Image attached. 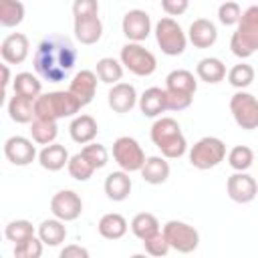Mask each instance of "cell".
<instances>
[{
    "label": "cell",
    "mask_w": 258,
    "mask_h": 258,
    "mask_svg": "<svg viewBox=\"0 0 258 258\" xmlns=\"http://www.w3.org/2000/svg\"><path fill=\"white\" fill-rule=\"evenodd\" d=\"M77 64V48L69 36L48 34L34 50V71L48 83L64 81Z\"/></svg>",
    "instance_id": "obj_1"
},
{
    "label": "cell",
    "mask_w": 258,
    "mask_h": 258,
    "mask_svg": "<svg viewBox=\"0 0 258 258\" xmlns=\"http://www.w3.org/2000/svg\"><path fill=\"white\" fill-rule=\"evenodd\" d=\"M149 135H151L153 145H155V147L161 151V155L167 157V159H177V157H181V155L185 153V149H187V141H185V137H183V133H181V127H179V123H177L175 119H171V117H161V119H157V121L151 125Z\"/></svg>",
    "instance_id": "obj_2"
},
{
    "label": "cell",
    "mask_w": 258,
    "mask_h": 258,
    "mask_svg": "<svg viewBox=\"0 0 258 258\" xmlns=\"http://www.w3.org/2000/svg\"><path fill=\"white\" fill-rule=\"evenodd\" d=\"M230 48L238 58H248L258 50V6H250L242 12L230 38Z\"/></svg>",
    "instance_id": "obj_3"
},
{
    "label": "cell",
    "mask_w": 258,
    "mask_h": 258,
    "mask_svg": "<svg viewBox=\"0 0 258 258\" xmlns=\"http://www.w3.org/2000/svg\"><path fill=\"white\" fill-rule=\"evenodd\" d=\"M81 101L71 93V91H52V93H44L36 99L34 103V111L36 117L42 119H50V121H58L64 117H73L81 111Z\"/></svg>",
    "instance_id": "obj_4"
},
{
    "label": "cell",
    "mask_w": 258,
    "mask_h": 258,
    "mask_svg": "<svg viewBox=\"0 0 258 258\" xmlns=\"http://www.w3.org/2000/svg\"><path fill=\"white\" fill-rule=\"evenodd\" d=\"M226 157V143L220 137H202L189 149V163L196 169H212Z\"/></svg>",
    "instance_id": "obj_5"
},
{
    "label": "cell",
    "mask_w": 258,
    "mask_h": 258,
    "mask_svg": "<svg viewBox=\"0 0 258 258\" xmlns=\"http://www.w3.org/2000/svg\"><path fill=\"white\" fill-rule=\"evenodd\" d=\"M155 40H157V44H159L163 54L177 56V54H181L185 50L187 34L183 32V28L171 16H163L155 24Z\"/></svg>",
    "instance_id": "obj_6"
},
{
    "label": "cell",
    "mask_w": 258,
    "mask_h": 258,
    "mask_svg": "<svg viewBox=\"0 0 258 258\" xmlns=\"http://www.w3.org/2000/svg\"><path fill=\"white\" fill-rule=\"evenodd\" d=\"M121 62L129 73L137 77H149L157 69L155 54L145 46H141V42H127L121 48Z\"/></svg>",
    "instance_id": "obj_7"
},
{
    "label": "cell",
    "mask_w": 258,
    "mask_h": 258,
    "mask_svg": "<svg viewBox=\"0 0 258 258\" xmlns=\"http://www.w3.org/2000/svg\"><path fill=\"white\" fill-rule=\"evenodd\" d=\"M113 159L121 169L131 173V171H141L145 163V153L137 139L123 135V137H117L113 143Z\"/></svg>",
    "instance_id": "obj_8"
},
{
    "label": "cell",
    "mask_w": 258,
    "mask_h": 258,
    "mask_svg": "<svg viewBox=\"0 0 258 258\" xmlns=\"http://www.w3.org/2000/svg\"><path fill=\"white\" fill-rule=\"evenodd\" d=\"M163 236L167 238L171 250H177L181 254H189L200 246V234L194 226L179 222V220H169L163 226Z\"/></svg>",
    "instance_id": "obj_9"
},
{
    "label": "cell",
    "mask_w": 258,
    "mask_h": 258,
    "mask_svg": "<svg viewBox=\"0 0 258 258\" xmlns=\"http://www.w3.org/2000/svg\"><path fill=\"white\" fill-rule=\"evenodd\" d=\"M230 111L238 127L252 131L258 129V99L252 93L238 91L230 99Z\"/></svg>",
    "instance_id": "obj_10"
},
{
    "label": "cell",
    "mask_w": 258,
    "mask_h": 258,
    "mask_svg": "<svg viewBox=\"0 0 258 258\" xmlns=\"http://www.w3.org/2000/svg\"><path fill=\"white\" fill-rule=\"evenodd\" d=\"M50 212L54 218L62 222H73L83 212V202L77 191L73 189H60L50 198Z\"/></svg>",
    "instance_id": "obj_11"
},
{
    "label": "cell",
    "mask_w": 258,
    "mask_h": 258,
    "mask_svg": "<svg viewBox=\"0 0 258 258\" xmlns=\"http://www.w3.org/2000/svg\"><path fill=\"white\" fill-rule=\"evenodd\" d=\"M4 155L12 165H18V167L30 165L38 157L32 141L22 135H12L4 141Z\"/></svg>",
    "instance_id": "obj_12"
},
{
    "label": "cell",
    "mask_w": 258,
    "mask_h": 258,
    "mask_svg": "<svg viewBox=\"0 0 258 258\" xmlns=\"http://www.w3.org/2000/svg\"><path fill=\"white\" fill-rule=\"evenodd\" d=\"M226 191L236 204H250L258 194V183L246 171H236L226 181Z\"/></svg>",
    "instance_id": "obj_13"
},
{
    "label": "cell",
    "mask_w": 258,
    "mask_h": 258,
    "mask_svg": "<svg viewBox=\"0 0 258 258\" xmlns=\"http://www.w3.org/2000/svg\"><path fill=\"white\" fill-rule=\"evenodd\" d=\"M121 28H123V34L129 38V42H141L151 32V18L145 10L135 8L123 16Z\"/></svg>",
    "instance_id": "obj_14"
},
{
    "label": "cell",
    "mask_w": 258,
    "mask_h": 258,
    "mask_svg": "<svg viewBox=\"0 0 258 258\" xmlns=\"http://www.w3.org/2000/svg\"><path fill=\"white\" fill-rule=\"evenodd\" d=\"M28 50H30V42H28L26 34H22V32H12V34L4 36V40L0 44L2 60L8 62V64L24 62L26 56H28Z\"/></svg>",
    "instance_id": "obj_15"
},
{
    "label": "cell",
    "mask_w": 258,
    "mask_h": 258,
    "mask_svg": "<svg viewBox=\"0 0 258 258\" xmlns=\"http://www.w3.org/2000/svg\"><path fill=\"white\" fill-rule=\"evenodd\" d=\"M137 91L133 85L129 83H115L107 95V101H109V107L115 111V113H129L135 105H137Z\"/></svg>",
    "instance_id": "obj_16"
},
{
    "label": "cell",
    "mask_w": 258,
    "mask_h": 258,
    "mask_svg": "<svg viewBox=\"0 0 258 258\" xmlns=\"http://www.w3.org/2000/svg\"><path fill=\"white\" fill-rule=\"evenodd\" d=\"M97 79H99L97 73H93V71H89V69H83V71H79V73L73 77V81H71V85H69V91L81 101L83 107L93 101V97H95V93H97Z\"/></svg>",
    "instance_id": "obj_17"
},
{
    "label": "cell",
    "mask_w": 258,
    "mask_h": 258,
    "mask_svg": "<svg viewBox=\"0 0 258 258\" xmlns=\"http://www.w3.org/2000/svg\"><path fill=\"white\" fill-rule=\"evenodd\" d=\"M187 40L196 46V48H210L216 40H218V28L212 20L208 18H196L189 24L187 30Z\"/></svg>",
    "instance_id": "obj_18"
},
{
    "label": "cell",
    "mask_w": 258,
    "mask_h": 258,
    "mask_svg": "<svg viewBox=\"0 0 258 258\" xmlns=\"http://www.w3.org/2000/svg\"><path fill=\"white\" fill-rule=\"evenodd\" d=\"M139 109L145 117H159L167 111V93L159 87H149L139 97Z\"/></svg>",
    "instance_id": "obj_19"
},
{
    "label": "cell",
    "mask_w": 258,
    "mask_h": 258,
    "mask_svg": "<svg viewBox=\"0 0 258 258\" xmlns=\"http://www.w3.org/2000/svg\"><path fill=\"white\" fill-rule=\"evenodd\" d=\"M105 194L109 200L113 202H123L129 198L131 194V177H129V171L121 169V171H111L107 177H105Z\"/></svg>",
    "instance_id": "obj_20"
},
{
    "label": "cell",
    "mask_w": 258,
    "mask_h": 258,
    "mask_svg": "<svg viewBox=\"0 0 258 258\" xmlns=\"http://www.w3.org/2000/svg\"><path fill=\"white\" fill-rule=\"evenodd\" d=\"M75 36L81 44H95L103 36V22L99 16L75 18Z\"/></svg>",
    "instance_id": "obj_21"
},
{
    "label": "cell",
    "mask_w": 258,
    "mask_h": 258,
    "mask_svg": "<svg viewBox=\"0 0 258 258\" xmlns=\"http://www.w3.org/2000/svg\"><path fill=\"white\" fill-rule=\"evenodd\" d=\"M69 133H71V139L75 143L87 145L97 137L99 127H97V121L91 115H77L69 125Z\"/></svg>",
    "instance_id": "obj_22"
},
{
    "label": "cell",
    "mask_w": 258,
    "mask_h": 258,
    "mask_svg": "<svg viewBox=\"0 0 258 258\" xmlns=\"http://www.w3.org/2000/svg\"><path fill=\"white\" fill-rule=\"evenodd\" d=\"M69 151L60 143H48L38 153V163L48 171H58L64 165H69Z\"/></svg>",
    "instance_id": "obj_23"
},
{
    "label": "cell",
    "mask_w": 258,
    "mask_h": 258,
    "mask_svg": "<svg viewBox=\"0 0 258 258\" xmlns=\"http://www.w3.org/2000/svg\"><path fill=\"white\" fill-rule=\"evenodd\" d=\"M141 177L143 181L151 183V185H159L169 177V163L167 157L163 155H151L145 159L143 167H141Z\"/></svg>",
    "instance_id": "obj_24"
},
{
    "label": "cell",
    "mask_w": 258,
    "mask_h": 258,
    "mask_svg": "<svg viewBox=\"0 0 258 258\" xmlns=\"http://www.w3.org/2000/svg\"><path fill=\"white\" fill-rule=\"evenodd\" d=\"M34 103H36V99H30V97L14 93V97H10V101H8V115H10V119L14 123H32V119L36 117Z\"/></svg>",
    "instance_id": "obj_25"
},
{
    "label": "cell",
    "mask_w": 258,
    "mask_h": 258,
    "mask_svg": "<svg viewBox=\"0 0 258 258\" xmlns=\"http://www.w3.org/2000/svg\"><path fill=\"white\" fill-rule=\"evenodd\" d=\"M196 75H198L200 81H204L208 85H216V83L224 81V77H226V64L220 58H216V56H206V58H202L198 62Z\"/></svg>",
    "instance_id": "obj_26"
},
{
    "label": "cell",
    "mask_w": 258,
    "mask_h": 258,
    "mask_svg": "<svg viewBox=\"0 0 258 258\" xmlns=\"http://www.w3.org/2000/svg\"><path fill=\"white\" fill-rule=\"evenodd\" d=\"M99 234L107 240H119L127 234V220L121 216V214H105L101 220H99Z\"/></svg>",
    "instance_id": "obj_27"
},
{
    "label": "cell",
    "mask_w": 258,
    "mask_h": 258,
    "mask_svg": "<svg viewBox=\"0 0 258 258\" xmlns=\"http://www.w3.org/2000/svg\"><path fill=\"white\" fill-rule=\"evenodd\" d=\"M30 135H32V141L38 143V145L54 143V139L58 135V125H56V121L34 117L32 123H30Z\"/></svg>",
    "instance_id": "obj_28"
},
{
    "label": "cell",
    "mask_w": 258,
    "mask_h": 258,
    "mask_svg": "<svg viewBox=\"0 0 258 258\" xmlns=\"http://www.w3.org/2000/svg\"><path fill=\"white\" fill-rule=\"evenodd\" d=\"M38 238L46 244V246H58L64 242L67 238V228H64V222L54 218V220H44L40 222L38 226Z\"/></svg>",
    "instance_id": "obj_29"
},
{
    "label": "cell",
    "mask_w": 258,
    "mask_h": 258,
    "mask_svg": "<svg viewBox=\"0 0 258 258\" xmlns=\"http://www.w3.org/2000/svg\"><path fill=\"white\" fill-rule=\"evenodd\" d=\"M165 89L194 95L196 89H198V81H196L194 73H189V71H185V69H175V71H171V73L165 77Z\"/></svg>",
    "instance_id": "obj_30"
},
{
    "label": "cell",
    "mask_w": 258,
    "mask_h": 258,
    "mask_svg": "<svg viewBox=\"0 0 258 258\" xmlns=\"http://www.w3.org/2000/svg\"><path fill=\"white\" fill-rule=\"evenodd\" d=\"M97 77L101 83L107 85H115L123 79V62L113 58V56H105L101 60H97V69H95Z\"/></svg>",
    "instance_id": "obj_31"
},
{
    "label": "cell",
    "mask_w": 258,
    "mask_h": 258,
    "mask_svg": "<svg viewBox=\"0 0 258 258\" xmlns=\"http://www.w3.org/2000/svg\"><path fill=\"white\" fill-rule=\"evenodd\" d=\"M131 232L143 242V240H147V238H151L153 234L159 232V222H157V218H155L153 214H149V212H139V214H135L133 220H131Z\"/></svg>",
    "instance_id": "obj_32"
},
{
    "label": "cell",
    "mask_w": 258,
    "mask_h": 258,
    "mask_svg": "<svg viewBox=\"0 0 258 258\" xmlns=\"http://www.w3.org/2000/svg\"><path fill=\"white\" fill-rule=\"evenodd\" d=\"M24 20V4L20 0H0V24L14 28Z\"/></svg>",
    "instance_id": "obj_33"
},
{
    "label": "cell",
    "mask_w": 258,
    "mask_h": 258,
    "mask_svg": "<svg viewBox=\"0 0 258 258\" xmlns=\"http://www.w3.org/2000/svg\"><path fill=\"white\" fill-rule=\"evenodd\" d=\"M12 87H14V93L18 95H24V97H30V99H38L42 95V83L32 75V73H18L12 81Z\"/></svg>",
    "instance_id": "obj_34"
},
{
    "label": "cell",
    "mask_w": 258,
    "mask_h": 258,
    "mask_svg": "<svg viewBox=\"0 0 258 258\" xmlns=\"http://www.w3.org/2000/svg\"><path fill=\"white\" fill-rule=\"evenodd\" d=\"M228 163L234 171H246L254 163V151L248 145H236L228 153Z\"/></svg>",
    "instance_id": "obj_35"
},
{
    "label": "cell",
    "mask_w": 258,
    "mask_h": 258,
    "mask_svg": "<svg viewBox=\"0 0 258 258\" xmlns=\"http://www.w3.org/2000/svg\"><path fill=\"white\" fill-rule=\"evenodd\" d=\"M254 81V69L252 64L248 62H240V64H234L228 73V83L240 91H244L246 87H250Z\"/></svg>",
    "instance_id": "obj_36"
},
{
    "label": "cell",
    "mask_w": 258,
    "mask_h": 258,
    "mask_svg": "<svg viewBox=\"0 0 258 258\" xmlns=\"http://www.w3.org/2000/svg\"><path fill=\"white\" fill-rule=\"evenodd\" d=\"M4 236L8 242L18 244V242H24L26 238L34 236V226L28 220H12L4 228Z\"/></svg>",
    "instance_id": "obj_37"
},
{
    "label": "cell",
    "mask_w": 258,
    "mask_h": 258,
    "mask_svg": "<svg viewBox=\"0 0 258 258\" xmlns=\"http://www.w3.org/2000/svg\"><path fill=\"white\" fill-rule=\"evenodd\" d=\"M67 169H69V173H71V177L73 179H77V181H87L97 169L87 161V157L79 151V153H75L71 159H69V165H67Z\"/></svg>",
    "instance_id": "obj_38"
},
{
    "label": "cell",
    "mask_w": 258,
    "mask_h": 258,
    "mask_svg": "<svg viewBox=\"0 0 258 258\" xmlns=\"http://www.w3.org/2000/svg\"><path fill=\"white\" fill-rule=\"evenodd\" d=\"M81 153L87 157V161L95 167V169H101V167H105L107 165V161H109V151H107V147L105 145H101V143H87L83 149H81Z\"/></svg>",
    "instance_id": "obj_39"
},
{
    "label": "cell",
    "mask_w": 258,
    "mask_h": 258,
    "mask_svg": "<svg viewBox=\"0 0 258 258\" xmlns=\"http://www.w3.org/2000/svg\"><path fill=\"white\" fill-rule=\"evenodd\" d=\"M42 246L44 242L38 236H30L24 242L14 244V256L16 258H38L42 254Z\"/></svg>",
    "instance_id": "obj_40"
},
{
    "label": "cell",
    "mask_w": 258,
    "mask_h": 258,
    "mask_svg": "<svg viewBox=\"0 0 258 258\" xmlns=\"http://www.w3.org/2000/svg\"><path fill=\"white\" fill-rule=\"evenodd\" d=\"M218 18H220V22H222L224 26H234V24H238L240 18H242V8H240V4L234 2V0L222 2L220 8H218Z\"/></svg>",
    "instance_id": "obj_41"
},
{
    "label": "cell",
    "mask_w": 258,
    "mask_h": 258,
    "mask_svg": "<svg viewBox=\"0 0 258 258\" xmlns=\"http://www.w3.org/2000/svg\"><path fill=\"white\" fill-rule=\"evenodd\" d=\"M143 246H145V252L149 256H155V258H161V256H165L171 250V246H169V242H167V238L163 236L161 230L157 234H153L151 238L143 240Z\"/></svg>",
    "instance_id": "obj_42"
},
{
    "label": "cell",
    "mask_w": 258,
    "mask_h": 258,
    "mask_svg": "<svg viewBox=\"0 0 258 258\" xmlns=\"http://www.w3.org/2000/svg\"><path fill=\"white\" fill-rule=\"evenodd\" d=\"M165 93H167V111H183L194 101V95L189 93H179V91H169V89H165Z\"/></svg>",
    "instance_id": "obj_43"
},
{
    "label": "cell",
    "mask_w": 258,
    "mask_h": 258,
    "mask_svg": "<svg viewBox=\"0 0 258 258\" xmlns=\"http://www.w3.org/2000/svg\"><path fill=\"white\" fill-rule=\"evenodd\" d=\"M73 16L75 18L99 16V2L97 0H75L73 2Z\"/></svg>",
    "instance_id": "obj_44"
},
{
    "label": "cell",
    "mask_w": 258,
    "mask_h": 258,
    "mask_svg": "<svg viewBox=\"0 0 258 258\" xmlns=\"http://www.w3.org/2000/svg\"><path fill=\"white\" fill-rule=\"evenodd\" d=\"M161 8L167 16H181L189 8V0H161Z\"/></svg>",
    "instance_id": "obj_45"
},
{
    "label": "cell",
    "mask_w": 258,
    "mask_h": 258,
    "mask_svg": "<svg viewBox=\"0 0 258 258\" xmlns=\"http://www.w3.org/2000/svg\"><path fill=\"white\" fill-rule=\"evenodd\" d=\"M60 258H89V250L77 244H69L60 250Z\"/></svg>",
    "instance_id": "obj_46"
},
{
    "label": "cell",
    "mask_w": 258,
    "mask_h": 258,
    "mask_svg": "<svg viewBox=\"0 0 258 258\" xmlns=\"http://www.w3.org/2000/svg\"><path fill=\"white\" fill-rule=\"evenodd\" d=\"M8 85H10V69H8V62H4L2 64V87H4V91L8 89Z\"/></svg>",
    "instance_id": "obj_47"
},
{
    "label": "cell",
    "mask_w": 258,
    "mask_h": 258,
    "mask_svg": "<svg viewBox=\"0 0 258 258\" xmlns=\"http://www.w3.org/2000/svg\"><path fill=\"white\" fill-rule=\"evenodd\" d=\"M224 2H226V0H224Z\"/></svg>",
    "instance_id": "obj_48"
}]
</instances>
